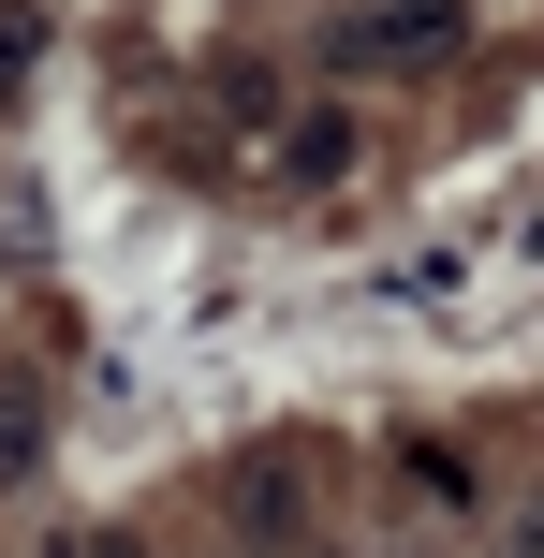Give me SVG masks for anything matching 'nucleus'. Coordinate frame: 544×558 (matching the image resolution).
<instances>
[{"label": "nucleus", "mask_w": 544, "mask_h": 558, "mask_svg": "<svg viewBox=\"0 0 544 558\" xmlns=\"http://www.w3.org/2000/svg\"><path fill=\"white\" fill-rule=\"evenodd\" d=\"M457 45V0H368L353 15V74H412V59Z\"/></svg>", "instance_id": "obj_1"}, {"label": "nucleus", "mask_w": 544, "mask_h": 558, "mask_svg": "<svg viewBox=\"0 0 544 558\" xmlns=\"http://www.w3.org/2000/svg\"><path fill=\"white\" fill-rule=\"evenodd\" d=\"M88 558H133V544H88Z\"/></svg>", "instance_id": "obj_2"}]
</instances>
